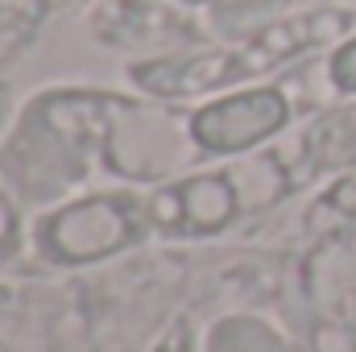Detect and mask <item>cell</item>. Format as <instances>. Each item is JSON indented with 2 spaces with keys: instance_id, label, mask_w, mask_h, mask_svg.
I'll list each match as a JSON object with an SVG mask.
<instances>
[{
  "instance_id": "6da1fadb",
  "label": "cell",
  "mask_w": 356,
  "mask_h": 352,
  "mask_svg": "<svg viewBox=\"0 0 356 352\" xmlns=\"http://www.w3.org/2000/svg\"><path fill=\"white\" fill-rule=\"evenodd\" d=\"M137 237V216L124 199H83L71 207H58L38 224V245L46 257L67 265L104 262L116 249H124Z\"/></svg>"
},
{
  "instance_id": "7a4b0ae2",
  "label": "cell",
  "mask_w": 356,
  "mask_h": 352,
  "mask_svg": "<svg viewBox=\"0 0 356 352\" xmlns=\"http://www.w3.org/2000/svg\"><path fill=\"white\" fill-rule=\"evenodd\" d=\"M286 125V99L273 88L241 91L228 99H216L211 108H203L191 120V137L199 141V150L207 154H241L261 145Z\"/></svg>"
},
{
  "instance_id": "3957f363",
  "label": "cell",
  "mask_w": 356,
  "mask_h": 352,
  "mask_svg": "<svg viewBox=\"0 0 356 352\" xmlns=\"http://www.w3.org/2000/svg\"><path fill=\"white\" fill-rule=\"evenodd\" d=\"M178 216L182 228L191 232H220L232 224V216L241 211V195L236 182L228 175H199L178 182Z\"/></svg>"
},
{
  "instance_id": "277c9868",
  "label": "cell",
  "mask_w": 356,
  "mask_h": 352,
  "mask_svg": "<svg viewBox=\"0 0 356 352\" xmlns=\"http://www.w3.org/2000/svg\"><path fill=\"white\" fill-rule=\"evenodd\" d=\"M211 352H286L273 332L261 328L257 319H228L216 328V340H211Z\"/></svg>"
},
{
  "instance_id": "5b68a950",
  "label": "cell",
  "mask_w": 356,
  "mask_h": 352,
  "mask_svg": "<svg viewBox=\"0 0 356 352\" xmlns=\"http://www.w3.org/2000/svg\"><path fill=\"white\" fill-rule=\"evenodd\" d=\"M332 79H336V88L356 91V38L332 58Z\"/></svg>"
},
{
  "instance_id": "8992f818",
  "label": "cell",
  "mask_w": 356,
  "mask_h": 352,
  "mask_svg": "<svg viewBox=\"0 0 356 352\" xmlns=\"http://www.w3.org/2000/svg\"><path fill=\"white\" fill-rule=\"evenodd\" d=\"M13 237H17V211H13V203L0 195V249H8Z\"/></svg>"
}]
</instances>
